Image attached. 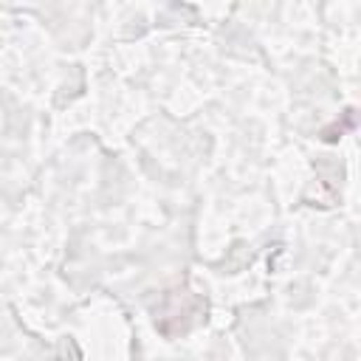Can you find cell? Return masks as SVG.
I'll list each match as a JSON object with an SVG mask.
<instances>
[{
	"instance_id": "6da1fadb",
	"label": "cell",
	"mask_w": 361,
	"mask_h": 361,
	"mask_svg": "<svg viewBox=\"0 0 361 361\" xmlns=\"http://www.w3.org/2000/svg\"><path fill=\"white\" fill-rule=\"evenodd\" d=\"M353 124H355V110H350V116H347V122H344V124H339V122H336L333 127H327V130L322 133V141H327V144L339 141V138H341V133H344L347 127H353Z\"/></svg>"
}]
</instances>
